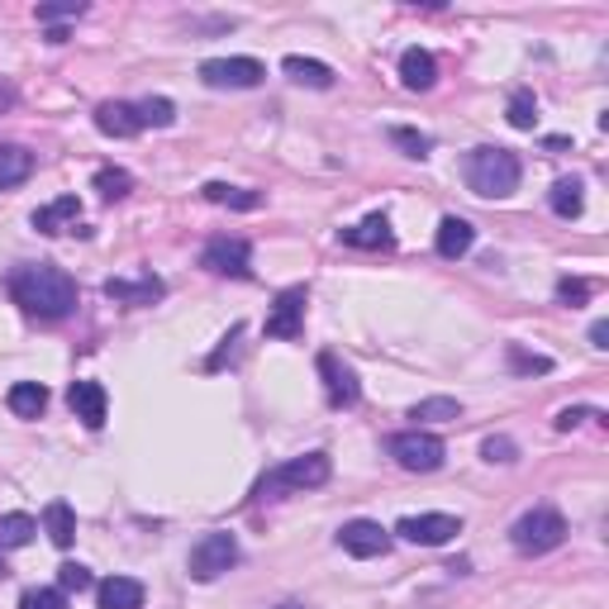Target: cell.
Instances as JSON below:
<instances>
[{
  "mask_svg": "<svg viewBox=\"0 0 609 609\" xmlns=\"http://www.w3.org/2000/svg\"><path fill=\"white\" fill-rule=\"evenodd\" d=\"M10 301L34 319H67L77 309V281L53 263H29L10 271Z\"/></svg>",
  "mask_w": 609,
  "mask_h": 609,
  "instance_id": "obj_1",
  "label": "cell"
},
{
  "mask_svg": "<svg viewBox=\"0 0 609 609\" xmlns=\"http://www.w3.org/2000/svg\"><path fill=\"white\" fill-rule=\"evenodd\" d=\"M519 177H524V163H519L509 148H477L467 157V186L486 201H505V195L519 191Z\"/></svg>",
  "mask_w": 609,
  "mask_h": 609,
  "instance_id": "obj_2",
  "label": "cell"
},
{
  "mask_svg": "<svg viewBox=\"0 0 609 609\" xmlns=\"http://www.w3.org/2000/svg\"><path fill=\"white\" fill-rule=\"evenodd\" d=\"M329 477H333L329 453H305V457H291L286 467L267 471V477L257 481V500H281L286 491H315V486H325Z\"/></svg>",
  "mask_w": 609,
  "mask_h": 609,
  "instance_id": "obj_3",
  "label": "cell"
},
{
  "mask_svg": "<svg viewBox=\"0 0 609 609\" xmlns=\"http://www.w3.org/2000/svg\"><path fill=\"white\" fill-rule=\"evenodd\" d=\"M562 538H567V519L557 515L553 505L529 509V515H519L515 524H509V543L524 557H543V553L562 548Z\"/></svg>",
  "mask_w": 609,
  "mask_h": 609,
  "instance_id": "obj_4",
  "label": "cell"
},
{
  "mask_svg": "<svg viewBox=\"0 0 609 609\" xmlns=\"http://www.w3.org/2000/svg\"><path fill=\"white\" fill-rule=\"evenodd\" d=\"M229 567H239V538L233 533H205L201 543L191 548V562H186V571H191V581H219Z\"/></svg>",
  "mask_w": 609,
  "mask_h": 609,
  "instance_id": "obj_5",
  "label": "cell"
},
{
  "mask_svg": "<svg viewBox=\"0 0 609 609\" xmlns=\"http://www.w3.org/2000/svg\"><path fill=\"white\" fill-rule=\"evenodd\" d=\"M267 67L257 58H210L201 62V81L215 86V91H253L263 86Z\"/></svg>",
  "mask_w": 609,
  "mask_h": 609,
  "instance_id": "obj_6",
  "label": "cell"
},
{
  "mask_svg": "<svg viewBox=\"0 0 609 609\" xmlns=\"http://www.w3.org/2000/svg\"><path fill=\"white\" fill-rule=\"evenodd\" d=\"M391 457L405 471H439L447 447H443V439H433V433H424V429H405V433L391 439Z\"/></svg>",
  "mask_w": 609,
  "mask_h": 609,
  "instance_id": "obj_7",
  "label": "cell"
},
{
  "mask_svg": "<svg viewBox=\"0 0 609 609\" xmlns=\"http://www.w3.org/2000/svg\"><path fill=\"white\" fill-rule=\"evenodd\" d=\"M253 248H248V239H229V233H219V239L205 243L201 253V267L215 271V277H253Z\"/></svg>",
  "mask_w": 609,
  "mask_h": 609,
  "instance_id": "obj_8",
  "label": "cell"
},
{
  "mask_svg": "<svg viewBox=\"0 0 609 609\" xmlns=\"http://www.w3.org/2000/svg\"><path fill=\"white\" fill-rule=\"evenodd\" d=\"M405 543H419V548H443V543H453L457 533H462V519L457 515H409L395 524Z\"/></svg>",
  "mask_w": 609,
  "mask_h": 609,
  "instance_id": "obj_9",
  "label": "cell"
},
{
  "mask_svg": "<svg viewBox=\"0 0 609 609\" xmlns=\"http://www.w3.org/2000/svg\"><path fill=\"white\" fill-rule=\"evenodd\" d=\"M305 329V286H286L267 315V339H301Z\"/></svg>",
  "mask_w": 609,
  "mask_h": 609,
  "instance_id": "obj_10",
  "label": "cell"
},
{
  "mask_svg": "<svg viewBox=\"0 0 609 609\" xmlns=\"http://www.w3.org/2000/svg\"><path fill=\"white\" fill-rule=\"evenodd\" d=\"M339 548L347 557H386L391 553V533L377 524V519H353V524L339 529Z\"/></svg>",
  "mask_w": 609,
  "mask_h": 609,
  "instance_id": "obj_11",
  "label": "cell"
},
{
  "mask_svg": "<svg viewBox=\"0 0 609 609\" xmlns=\"http://www.w3.org/2000/svg\"><path fill=\"white\" fill-rule=\"evenodd\" d=\"M319 377H325V395H329V405H333V409H347V405L363 401L357 371L347 367V363H339L333 353H319Z\"/></svg>",
  "mask_w": 609,
  "mask_h": 609,
  "instance_id": "obj_12",
  "label": "cell"
},
{
  "mask_svg": "<svg viewBox=\"0 0 609 609\" xmlns=\"http://www.w3.org/2000/svg\"><path fill=\"white\" fill-rule=\"evenodd\" d=\"M105 295L119 305H153L167 295L163 277H153V271H143V277H110L105 281Z\"/></svg>",
  "mask_w": 609,
  "mask_h": 609,
  "instance_id": "obj_13",
  "label": "cell"
},
{
  "mask_svg": "<svg viewBox=\"0 0 609 609\" xmlns=\"http://www.w3.org/2000/svg\"><path fill=\"white\" fill-rule=\"evenodd\" d=\"M67 405H72V415H77L86 429H101L105 415H110V395H105L101 381H72Z\"/></svg>",
  "mask_w": 609,
  "mask_h": 609,
  "instance_id": "obj_14",
  "label": "cell"
},
{
  "mask_svg": "<svg viewBox=\"0 0 609 609\" xmlns=\"http://www.w3.org/2000/svg\"><path fill=\"white\" fill-rule=\"evenodd\" d=\"M77 224H81V201L77 195H58V201H48L43 210H34V229L48 233V239L77 229Z\"/></svg>",
  "mask_w": 609,
  "mask_h": 609,
  "instance_id": "obj_15",
  "label": "cell"
},
{
  "mask_svg": "<svg viewBox=\"0 0 609 609\" xmlns=\"http://www.w3.org/2000/svg\"><path fill=\"white\" fill-rule=\"evenodd\" d=\"M339 239L347 248H363V253H381V248L395 243V233H391V219L386 215H367L363 224H353V229H339Z\"/></svg>",
  "mask_w": 609,
  "mask_h": 609,
  "instance_id": "obj_16",
  "label": "cell"
},
{
  "mask_svg": "<svg viewBox=\"0 0 609 609\" xmlns=\"http://www.w3.org/2000/svg\"><path fill=\"white\" fill-rule=\"evenodd\" d=\"M96 129L110 134V139H134L143 129V119L129 101H105V105H96Z\"/></svg>",
  "mask_w": 609,
  "mask_h": 609,
  "instance_id": "obj_17",
  "label": "cell"
},
{
  "mask_svg": "<svg viewBox=\"0 0 609 609\" xmlns=\"http://www.w3.org/2000/svg\"><path fill=\"white\" fill-rule=\"evenodd\" d=\"M401 81L409 91H429L433 81H439V62H433L429 48H405L401 53Z\"/></svg>",
  "mask_w": 609,
  "mask_h": 609,
  "instance_id": "obj_18",
  "label": "cell"
},
{
  "mask_svg": "<svg viewBox=\"0 0 609 609\" xmlns=\"http://www.w3.org/2000/svg\"><path fill=\"white\" fill-rule=\"evenodd\" d=\"M281 72L291 77L295 86H315V91H329L333 86V67L329 62H319V58H301V53H291L281 62Z\"/></svg>",
  "mask_w": 609,
  "mask_h": 609,
  "instance_id": "obj_19",
  "label": "cell"
},
{
  "mask_svg": "<svg viewBox=\"0 0 609 609\" xmlns=\"http://www.w3.org/2000/svg\"><path fill=\"white\" fill-rule=\"evenodd\" d=\"M101 595V609H143V586L134 576H110L96 586Z\"/></svg>",
  "mask_w": 609,
  "mask_h": 609,
  "instance_id": "obj_20",
  "label": "cell"
},
{
  "mask_svg": "<svg viewBox=\"0 0 609 609\" xmlns=\"http://www.w3.org/2000/svg\"><path fill=\"white\" fill-rule=\"evenodd\" d=\"M34 172V153L20 143H0V191H10V186H24Z\"/></svg>",
  "mask_w": 609,
  "mask_h": 609,
  "instance_id": "obj_21",
  "label": "cell"
},
{
  "mask_svg": "<svg viewBox=\"0 0 609 609\" xmlns=\"http://www.w3.org/2000/svg\"><path fill=\"white\" fill-rule=\"evenodd\" d=\"M471 243H477V229H471L467 219L447 215V219L439 224V253H443V257H467Z\"/></svg>",
  "mask_w": 609,
  "mask_h": 609,
  "instance_id": "obj_22",
  "label": "cell"
},
{
  "mask_svg": "<svg viewBox=\"0 0 609 609\" xmlns=\"http://www.w3.org/2000/svg\"><path fill=\"white\" fill-rule=\"evenodd\" d=\"M43 533L53 538V548H72V538H77V515H72L67 500H53L43 509Z\"/></svg>",
  "mask_w": 609,
  "mask_h": 609,
  "instance_id": "obj_23",
  "label": "cell"
},
{
  "mask_svg": "<svg viewBox=\"0 0 609 609\" xmlns=\"http://www.w3.org/2000/svg\"><path fill=\"white\" fill-rule=\"evenodd\" d=\"M5 401H10V409H15L20 419H39L48 409V386H39V381H15Z\"/></svg>",
  "mask_w": 609,
  "mask_h": 609,
  "instance_id": "obj_24",
  "label": "cell"
},
{
  "mask_svg": "<svg viewBox=\"0 0 609 609\" xmlns=\"http://www.w3.org/2000/svg\"><path fill=\"white\" fill-rule=\"evenodd\" d=\"M586 186H581L576 177H562V181H553V195H548V205H553V215H562V219H576L581 210H586Z\"/></svg>",
  "mask_w": 609,
  "mask_h": 609,
  "instance_id": "obj_25",
  "label": "cell"
},
{
  "mask_svg": "<svg viewBox=\"0 0 609 609\" xmlns=\"http://www.w3.org/2000/svg\"><path fill=\"white\" fill-rule=\"evenodd\" d=\"M201 195L210 205H229V210H257L263 205V191H243V186H224V181H210Z\"/></svg>",
  "mask_w": 609,
  "mask_h": 609,
  "instance_id": "obj_26",
  "label": "cell"
},
{
  "mask_svg": "<svg viewBox=\"0 0 609 609\" xmlns=\"http://www.w3.org/2000/svg\"><path fill=\"white\" fill-rule=\"evenodd\" d=\"M409 419H419V424H447V419H462V405H457L453 395H429V401L415 405Z\"/></svg>",
  "mask_w": 609,
  "mask_h": 609,
  "instance_id": "obj_27",
  "label": "cell"
},
{
  "mask_svg": "<svg viewBox=\"0 0 609 609\" xmlns=\"http://www.w3.org/2000/svg\"><path fill=\"white\" fill-rule=\"evenodd\" d=\"M39 524L29 515H0V548H29Z\"/></svg>",
  "mask_w": 609,
  "mask_h": 609,
  "instance_id": "obj_28",
  "label": "cell"
},
{
  "mask_svg": "<svg viewBox=\"0 0 609 609\" xmlns=\"http://www.w3.org/2000/svg\"><path fill=\"white\" fill-rule=\"evenodd\" d=\"M96 191H101L105 201H124V195L134 191V177L124 167H101L96 172Z\"/></svg>",
  "mask_w": 609,
  "mask_h": 609,
  "instance_id": "obj_29",
  "label": "cell"
},
{
  "mask_svg": "<svg viewBox=\"0 0 609 609\" xmlns=\"http://www.w3.org/2000/svg\"><path fill=\"white\" fill-rule=\"evenodd\" d=\"M134 110H139L143 129H148V124H153V129H167V124L177 119V105H172L167 96H148V101H139V105H134Z\"/></svg>",
  "mask_w": 609,
  "mask_h": 609,
  "instance_id": "obj_30",
  "label": "cell"
},
{
  "mask_svg": "<svg viewBox=\"0 0 609 609\" xmlns=\"http://www.w3.org/2000/svg\"><path fill=\"white\" fill-rule=\"evenodd\" d=\"M509 124H515V129H533V124H538V101H533V91H515L509 96Z\"/></svg>",
  "mask_w": 609,
  "mask_h": 609,
  "instance_id": "obj_31",
  "label": "cell"
},
{
  "mask_svg": "<svg viewBox=\"0 0 609 609\" xmlns=\"http://www.w3.org/2000/svg\"><path fill=\"white\" fill-rule=\"evenodd\" d=\"M505 357H509V367H515V371H529V377H543V371H553V357L524 353L519 343H509V347H505Z\"/></svg>",
  "mask_w": 609,
  "mask_h": 609,
  "instance_id": "obj_32",
  "label": "cell"
},
{
  "mask_svg": "<svg viewBox=\"0 0 609 609\" xmlns=\"http://www.w3.org/2000/svg\"><path fill=\"white\" fill-rule=\"evenodd\" d=\"M91 586H96V576H91V571H86L81 562H62V567H58V591H62V595H72V591L81 595V591H91Z\"/></svg>",
  "mask_w": 609,
  "mask_h": 609,
  "instance_id": "obj_33",
  "label": "cell"
},
{
  "mask_svg": "<svg viewBox=\"0 0 609 609\" xmlns=\"http://www.w3.org/2000/svg\"><path fill=\"white\" fill-rule=\"evenodd\" d=\"M391 143H395V148H405V157H429V148H433L429 134L405 129V124H395V129H391Z\"/></svg>",
  "mask_w": 609,
  "mask_h": 609,
  "instance_id": "obj_34",
  "label": "cell"
},
{
  "mask_svg": "<svg viewBox=\"0 0 609 609\" xmlns=\"http://www.w3.org/2000/svg\"><path fill=\"white\" fill-rule=\"evenodd\" d=\"M20 609H67V595L58 586H34L20 595Z\"/></svg>",
  "mask_w": 609,
  "mask_h": 609,
  "instance_id": "obj_35",
  "label": "cell"
},
{
  "mask_svg": "<svg viewBox=\"0 0 609 609\" xmlns=\"http://www.w3.org/2000/svg\"><path fill=\"white\" fill-rule=\"evenodd\" d=\"M586 419H600V424H605V415H600V409H581V405H567V409H557L553 429H557V433H571L576 424H586Z\"/></svg>",
  "mask_w": 609,
  "mask_h": 609,
  "instance_id": "obj_36",
  "label": "cell"
},
{
  "mask_svg": "<svg viewBox=\"0 0 609 609\" xmlns=\"http://www.w3.org/2000/svg\"><path fill=\"white\" fill-rule=\"evenodd\" d=\"M481 457H486V462H515L519 447H515V439H505V433H491V439L481 443Z\"/></svg>",
  "mask_w": 609,
  "mask_h": 609,
  "instance_id": "obj_37",
  "label": "cell"
},
{
  "mask_svg": "<svg viewBox=\"0 0 609 609\" xmlns=\"http://www.w3.org/2000/svg\"><path fill=\"white\" fill-rule=\"evenodd\" d=\"M86 5L81 0H62V5H39V24H62V20H81Z\"/></svg>",
  "mask_w": 609,
  "mask_h": 609,
  "instance_id": "obj_38",
  "label": "cell"
},
{
  "mask_svg": "<svg viewBox=\"0 0 609 609\" xmlns=\"http://www.w3.org/2000/svg\"><path fill=\"white\" fill-rule=\"evenodd\" d=\"M591 291H595V286L591 281H557V301H562V305H581V301H591Z\"/></svg>",
  "mask_w": 609,
  "mask_h": 609,
  "instance_id": "obj_39",
  "label": "cell"
},
{
  "mask_svg": "<svg viewBox=\"0 0 609 609\" xmlns=\"http://www.w3.org/2000/svg\"><path fill=\"white\" fill-rule=\"evenodd\" d=\"M591 343L595 347H609V325H605V319H595V325H591Z\"/></svg>",
  "mask_w": 609,
  "mask_h": 609,
  "instance_id": "obj_40",
  "label": "cell"
},
{
  "mask_svg": "<svg viewBox=\"0 0 609 609\" xmlns=\"http://www.w3.org/2000/svg\"><path fill=\"white\" fill-rule=\"evenodd\" d=\"M277 609H305V605H295V600H286V605H277Z\"/></svg>",
  "mask_w": 609,
  "mask_h": 609,
  "instance_id": "obj_41",
  "label": "cell"
},
{
  "mask_svg": "<svg viewBox=\"0 0 609 609\" xmlns=\"http://www.w3.org/2000/svg\"><path fill=\"white\" fill-rule=\"evenodd\" d=\"M0 576H5V562H0Z\"/></svg>",
  "mask_w": 609,
  "mask_h": 609,
  "instance_id": "obj_42",
  "label": "cell"
}]
</instances>
